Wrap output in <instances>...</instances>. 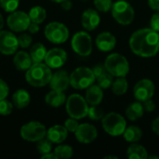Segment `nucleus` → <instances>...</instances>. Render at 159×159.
Listing matches in <instances>:
<instances>
[{"label": "nucleus", "instance_id": "1", "mask_svg": "<svg viewBox=\"0 0 159 159\" xmlns=\"http://www.w3.org/2000/svg\"><path fill=\"white\" fill-rule=\"evenodd\" d=\"M129 46L133 54L148 59L159 52V33L149 28H141L133 32L129 39Z\"/></svg>", "mask_w": 159, "mask_h": 159}, {"label": "nucleus", "instance_id": "2", "mask_svg": "<svg viewBox=\"0 0 159 159\" xmlns=\"http://www.w3.org/2000/svg\"><path fill=\"white\" fill-rule=\"evenodd\" d=\"M51 76V68L42 62L33 63L25 72V79L27 83L34 88H42L49 84Z\"/></svg>", "mask_w": 159, "mask_h": 159}, {"label": "nucleus", "instance_id": "3", "mask_svg": "<svg viewBox=\"0 0 159 159\" xmlns=\"http://www.w3.org/2000/svg\"><path fill=\"white\" fill-rule=\"evenodd\" d=\"M89 104L85 97L80 94H71L65 102V110L67 115L75 119L80 120L88 116Z\"/></svg>", "mask_w": 159, "mask_h": 159}, {"label": "nucleus", "instance_id": "4", "mask_svg": "<svg viewBox=\"0 0 159 159\" xmlns=\"http://www.w3.org/2000/svg\"><path fill=\"white\" fill-rule=\"evenodd\" d=\"M103 63L107 72L115 77H126L129 73V62L120 53H111L105 58Z\"/></svg>", "mask_w": 159, "mask_h": 159}, {"label": "nucleus", "instance_id": "5", "mask_svg": "<svg viewBox=\"0 0 159 159\" xmlns=\"http://www.w3.org/2000/svg\"><path fill=\"white\" fill-rule=\"evenodd\" d=\"M102 127L108 135L112 137H119L123 135L127 128V121L119 113L110 112L105 114L102 119Z\"/></svg>", "mask_w": 159, "mask_h": 159}, {"label": "nucleus", "instance_id": "6", "mask_svg": "<svg viewBox=\"0 0 159 159\" xmlns=\"http://www.w3.org/2000/svg\"><path fill=\"white\" fill-rule=\"evenodd\" d=\"M95 81L96 77L92 69L87 66L77 67L70 74V86L75 89H87Z\"/></svg>", "mask_w": 159, "mask_h": 159}, {"label": "nucleus", "instance_id": "7", "mask_svg": "<svg viewBox=\"0 0 159 159\" xmlns=\"http://www.w3.org/2000/svg\"><path fill=\"white\" fill-rule=\"evenodd\" d=\"M114 20L120 25H129L135 18V10L133 7L126 0H117L114 2L112 9Z\"/></svg>", "mask_w": 159, "mask_h": 159}, {"label": "nucleus", "instance_id": "8", "mask_svg": "<svg viewBox=\"0 0 159 159\" xmlns=\"http://www.w3.org/2000/svg\"><path fill=\"white\" fill-rule=\"evenodd\" d=\"M71 47L77 55L89 57L93 50L92 37L88 31L76 32L71 39Z\"/></svg>", "mask_w": 159, "mask_h": 159}, {"label": "nucleus", "instance_id": "9", "mask_svg": "<svg viewBox=\"0 0 159 159\" xmlns=\"http://www.w3.org/2000/svg\"><path fill=\"white\" fill-rule=\"evenodd\" d=\"M44 34L49 42L60 45L68 40L70 33L64 23L60 21H52L45 27Z\"/></svg>", "mask_w": 159, "mask_h": 159}, {"label": "nucleus", "instance_id": "10", "mask_svg": "<svg viewBox=\"0 0 159 159\" xmlns=\"http://www.w3.org/2000/svg\"><path fill=\"white\" fill-rule=\"evenodd\" d=\"M46 127L38 121H30L24 124L20 130V137L27 142L37 143L47 136Z\"/></svg>", "mask_w": 159, "mask_h": 159}, {"label": "nucleus", "instance_id": "11", "mask_svg": "<svg viewBox=\"0 0 159 159\" xmlns=\"http://www.w3.org/2000/svg\"><path fill=\"white\" fill-rule=\"evenodd\" d=\"M31 20L29 15L21 10H15L11 12L7 19V24L8 28L12 32L16 33L25 32L28 29Z\"/></svg>", "mask_w": 159, "mask_h": 159}, {"label": "nucleus", "instance_id": "12", "mask_svg": "<svg viewBox=\"0 0 159 159\" xmlns=\"http://www.w3.org/2000/svg\"><path fill=\"white\" fill-rule=\"evenodd\" d=\"M155 83L149 78H143L139 80L133 88V96L136 101L143 102L146 100L152 99L155 95Z\"/></svg>", "mask_w": 159, "mask_h": 159}, {"label": "nucleus", "instance_id": "13", "mask_svg": "<svg viewBox=\"0 0 159 159\" xmlns=\"http://www.w3.org/2000/svg\"><path fill=\"white\" fill-rule=\"evenodd\" d=\"M19 48L18 36L10 31H0V53L12 55Z\"/></svg>", "mask_w": 159, "mask_h": 159}, {"label": "nucleus", "instance_id": "14", "mask_svg": "<svg viewBox=\"0 0 159 159\" xmlns=\"http://www.w3.org/2000/svg\"><path fill=\"white\" fill-rule=\"evenodd\" d=\"M75 139L83 144H89L93 143L98 137V130L95 126L89 123L79 124L75 132Z\"/></svg>", "mask_w": 159, "mask_h": 159}, {"label": "nucleus", "instance_id": "15", "mask_svg": "<svg viewBox=\"0 0 159 159\" xmlns=\"http://www.w3.org/2000/svg\"><path fill=\"white\" fill-rule=\"evenodd\" d=\"M67 61V52L61 48H54L48 50L45 63L51 69H59L62 67Z\"/></svg>", "mask_w": 159, "mask_h": 159}, {"label": "nucleus", "instance_id": "16", "mask_svg": "<svg viewBox=\"0 0 159 159\" xmlns=\"http://www.w3.org/2000/svg\"><path fill=\"white\" fill-rule=\"evenodd\" d=\"M101 23L100 12L94 8L86 9L81 15V24L83 28L88 31H94Z\"/></svg>", "mask_w": 159, "mask_h": 159}, {"label": "nucleus", "instance_id": "17", "mask_svg": "<svg viewBox=\"0 0 159 159\" xmlns=\"http://www.w3.org/2000/svg\"><path fill=\"white\" fill-rule=\"evenodd\" d=\"M70 86V75L65 70H58L52 74L49 81V87L51 89L65 91Z\"/></svg>", "mask_w": 159, "mask_h": 159}, {"label": "nucleus", "instance_id": "18", "mask_svg": "<svg viewBox=\"0 0 159 159\" xmlns=\"http://www.w3.org/2000/svg\"><path fill=\"white\" fill-rule=\"evenodd\" d=\"M95 45L99 50L102 52H109L116 48V37L111 32H102L97 35Z\"/></svg>", "mask_w": 159, "mask_h": 159}, {"label": "nucleus", "instance_id": "19", "mask_svg": "<svg viewBox=\"0 0 159 159\" xmlns=\"http://www.w3.org/2000/svg\"><path fill=\"white\" fill-rule=\"evenodd\" d=\"M68 136V130L64 126L61 125H54L50 127L47 130V138L52 143L56 144L62 143Z\"/></svg>", "mask_w": 159, "mask_h": 159}, {"label": "nucleus", "instance_id": "20", "mask_svg": "<svg viewBox=\"0 0 159 159\" xmlns=\"http://www.w3.org/2000/svg\"><path fill=\"white\" fill-rule=\"evenodd\" d=\"M103 96V89L98 84H93L86 89L85 99L89 105H100Z\"/></svg>", "mask_w": 159, "mask_h": 159}, {"label": "nucleus", "instance_id": "21", "mask_svg": "<svg viewBox=\"0 0 159 159\" xmlns=\"http://www.w3.org/2000/svg\"><path fill=\"white\" fill-rule=\"evenodd\" d=\"M13 64L18 71L26 72L33 64L30 53L23 50L18 51L13 58Z\"/></svg>", "mask_w": 159, "mask_h": 159}, {"label": "nucleus", "instance_id": "22", "mask_svg": "<svg viewBox=\"0 0 159 159\" xmlns=\"http://www.w3.org/2000/svg\"><path fill=\"white\" fill-rule=\"evenodd\" d=\"M66 96L63 91L51 89L45 96V102L48 105L53 108H59L66 102Z\"/></svg>", "mask_w": 159, "mask_h": 159}, {"label": "nucleus", "instance_id": "23", "mask_svg": "<svg viewBox=\"0 0 159 159\" xmlns=\"http://www.w3.org/2000/svg\"><path fill=\"white\" fill-rule=\"evenodd\" d=\"M31 102V96L25 89H18L12 95V103L18 109H23L29 105Z\"/></svg>", "mask_w": 159, "mask_h": 159}, {"label": "nucleus", "instance_id": "24", "mask_svg": "<svg viewBox=\"0 0 159 159\" xmlns=\"http://www.w3.org/2000/svg\"><path fill=\"white\" fill-rule=\"evenodd\" d=\"M127 157L129 159H147L148 152L144 146L138 143H132L127 148Z\"/></svg>", "mask_w": 159, "mask_h": 159}, {"label": "nucleus", "instance_id": "25", "mask_svg": "<svg viewBox=\"0 0 159 159\" xmlns=\"http://www.w3.org/2000/svg\"><path fill=\"white\" fill-rule=\"evenodd\" d=\"M126 116L130 121H136L143 116L144 114V108L143 105V102L136 101L132 103H130L127 109H126Z\"/></svg>", "mask_w": 159, "mask_h": 159}, {"label": "nucleus", "instance_id": "26", "mask_svg": "<svg viewBox=\"0 0 159 159\" xmlns=\"http://www.w3.org/2000/svg\"><path fill=\"white\" fill-rule=\"evenodd\" d=\"M122 136L125 139V141L129 143H138L141 141L143 137V130L140 127L135 126V125H130L129 127L127 126Z\"/></svg>", "mask_w": 159, "mask_h": 159}, {"label": "nucleus", "instance_id": "27", "mask_svg": "<svg viewBox=\"0 0 159 159\" xmlns=\"http://www.w3.org/2000/svg\"><path fill=\"white\" fill-rule=\"evenodd\" d=\"M47 48L45 47L44 44L37 42L35 44H34L31 48H30V56L32 58L33 63H36V62H42L43 61H45L46 55H47Z\"/></svg>", "mask_w": 159, "mask_h": 159}, {"label": "nucleus", "instance_id": "28", "mask_svg": "<svg viewBox=\"0 0 159 159\" xmlns=\"http://www.w3.org/2000/svg\"><path fill=\"white\" fill-rule=\"evenodd\" d=\"M112 92L116 96H122L127 93L129 89V82L126 77H116L111 87Z\"/></svg>", "mask_w": 159, "mask_h": 159}, {"label": "nucleus", "instance_id": "29", "mask_svg": "<svg viewBox=\"0 0 159 159\" xmlns=\"http://www.w3.org/2000/svg\"><path fill=\"white\" fill-rule=\"evenodd\" d=\"M28 15H29V18H30L32 22H35V23L40 24L46 20L47 11L41 6H34L29 10Z\"/></svg>", "mask_w": 159, "mask_h": 159}, {"label": "nucleus", "instance_id": "30", "mask_svg": "<svg viewBox=\"0 0 159 159\" xmlns=\"http://www.w3.org/2000/svg\"><path fill=\"white\" fill-rule=\"evenodd\" d=\"M54 154L56 155L57 158L68 159L71 158L74 155V149L72 146L67 144H61L58 145L54 149Z\"/></svg>", "mask_w": 159, "mask_h": 159}, {"label": "nucleus", "instance_id": "31", "mask_svg": "<svg viewBox=\"0 0 159 159\" xmlns=\"http://www.w3.org/2000/svg\"><path fill=\"white\" fill-rule=\"evenodd\" d=\"M114 77H115L114 75H112L110 73L106 72L105 74H103L101 76L97 77L96 78V81H97V84L102 89H111L112 84H113V82L115 80Z\"/></svg>", "mask_w": 159, "mask_h": 159}, {"label": "nucleus", "instance_id": "32", "mask_svg": "<svg viewBox=\"0 0 159 159\" xmlns=\"http://www.w3.org/2000/svg\"><path fill=\"white\" fill-rule=\"evenodd\" d=\"M104 115V111L99 105H89L88 113V116L89 119L93 121H99L103 118Z\"/></svg>", "mask_w": 159, "mask_h": 159}, {"label": "nucleus", "instance_id": "33", "mask_svg": "<svg viewBox=\"0 0 159 159\" xmlns=\"http://www.w3.org/2000/svg\"><path fill=\"white\" fill-rule=\"evenodd\" d=\"M93 3H94L95 9L102 13H107L111 11L114 4L113 0H94Z\"/></svg>", "mask_w": 159, "mask_h": 159}, {"label": "nucleus", "instance_id": "34", "mask_svg": "<svg viewBox=\"0 0 159 159\" xmlns=\"http://www.w3.org/2000/svg\"><path fill=\"white\" fill-rule=\"evenodd\" d=\"M36 149L38 151V153L43 156V155H46L48 153H50L51 150H52V143L47 138V139H42L40 141L37 142V144H36Z\"/></svg>", "mask_w": 159, "mask_h": 159}, {"label": "nucleus", "instance_id": "35", "mask_svg": "<svg viewBox=\"0 0 159 159\" xmlns=\"http://www.w3.org/2000/svg\"><path fill=\"white\" fill-rule=\"evenodd\" d=\"M20 0H0V7L8 13H11L19 7Z\"/></svg>", "mask_w": 159, "mask_h": 159}, {"label": "nucleus", "instance_id": "36", "mask_svg": "<svg viewBox=\"0 0 159 159\" xmlns=\"http://www.w3.org/2000/svg\"><path fill=\"white\" fill-rule=\"evenodd\" d=\"M18 41H19V47H20L21 48H28L32 44L33 38L31 34L27 33H21L18 36Z\"/></svg>", "mask_w": 159, "mask_h": 159}, {"label": "nucleus", "instance_id": "37", "mask_svg": "<svg viewBox=\"0 0 159 159\" xmlns=\"http://www.w3.org/2000/svg\"><path fill=\"white\" fill-rule=\"evenodd\" d=\"M13 103L10 102L9 101L4 99L0 101V115L3 116H9L12 113L13 110Z\"/></svg>", "mask_w": 159, "mask_h": 159}, {"label": "nucleus", "instance_id": "38", "mask_svg": "<svg viewBox=\"0 0 159 159\" xmlns=\"http://www.w3.org/2000/svg\"><path fill=\"white\" fill-rule=\"evenodd\" d=\"M79 126V123H78V120L77 119H75V118H68L65 120L64 122V127L66 128V129L68 130V132H72V133H75V130L77 129Z\"/></svg>", "mask_w": 159, "mask_h": 159}, {"label": "nucleus", "instance_id": "39", "mask_svg": "<svg viewBox=\"0 0 159 159\" xmlns=\"http://www.w3.org/2000/svg\"><path fill=\"white\" fill-rule=\"evenodd\" d=\"M150 27L159 33V10H156L150 19Z\"/></svg>", "mask_w": 159, "mask_h": 159}, {"label": "nucleus", "instance_id": "40", "mask_svg": "<svg viewBox=\"0 0 159 159\" xmlns=\"http://www.w3.org/2000/svg\"><path fill=\"white\" fill-rule=\"evenodd\" d=\"M8 92H9L8 85L7 84L6 81H4L2 78H0V101L7 99Z\"/></svg>", "mask_w": 159, "mask_h": 159}, {"label": "nucleus", "instance_id": "41", "mask_svg": "<svg viewBox=\"0 0 159 159\" xmlns=\"http://www.w3.org/2000/svg\"><path fill=\"white\" fill-rule=\"evenodd\" d=\"M92 71H93V73H94L96 78L99 77V76H101L102 75H103V74H105V73L107 72V70H106V68H105V66H104V63H102H102L96 64V65L92 68Z\"/></svg>", "mask_w": 159, "mask_h": 159}, {"label": "nucleus", "instance_id": "42", "mask_svg": "<svg viewBox=\"0 0 159 159\" xmlns=\"http://www.w3.org/2000/svg\"><path fill=\"white\" fill-rule=\"evenodd\" d=\"M143 108H144V111L148 112V113H151V112H154L155 109H156V103L155 102L152 100V99H149V100H146L143 102Z\"/></svg>", "mask_w": 159, "mask_h": 159}, {"label": "nucleus", "instance_id": "43", "mask_svg": "<svg viewBox=\"0 0 159 159\" xmlns=\"http://www.w3.org/2000/svg\"><path fill=\"white\" fill-rule=\"evenodd\" d=\"M40 30V27H39V24L38 23H35V22H32L30 23L27 31L31 34H37Z\"/></svg>", "mask_w": 159, "mask_h": 159}, {"label": "nucleus", "instance_id": "44", "mask_svg": "<svg viewBox=\"0 0 159 159\" xmlns=\"http://www.w3.org/2000/svg\"><path fill=\"white\" fill-rule=\"evenodd\" d=\"M151 128H152V130L159 136V116L156 117L153 122H152V125H151Z\"/></svg>", "mask_w": 159, "mask_h": 159}, {"label": "nucleus", "instance_id": "45", "mask_svg": "<svg viewBox=\"0 0 159 159\" xmlns=\"http://www.w3.org/2000/svg\"><path fill=\"white\" fill-rule=\"evenodd\" d=\"M61 7L63 10L69 11V10H71V8L73 7V3L71 0H64L61 3Z\"/></svg>", "mask_w": 159, "mask_h": 159}, {"label": "nucleus", "instance_id": "46", "mask_svg": "<svg viewBox=\"0 0 159 159\" xmlns=\"http://www.w3.org/2000/svg\"><path fill=\"white\" fill-rule=\"evenodd\" d=\"M148 6L153 10H159V0H147Z\"/></svg>", "mask_w": 159, "mask_h": 159}, {"label": "nucleus", "instance_id": "47", "mask_svg": "<svg viewBox=\"0 0 159 159\" xmlns=\"http://www.w3.org/2000/svg\"><path fill=\"white\" fill-rule=\"evenodd\" d=\"M41 158L42 159H58L57 158V157H56V155L54 154V152L53 153H48V154H46V155H43V156H41Z\"/></svg>", "mask_w": 159, "mask_h": 159}, {"label": "nucleus", "instance_id": "48", "mask_svg": "<svg viewBox=\"0 0 159 159\" xmlns=\"http://www.w3.org/2000/svg\"><path fill=\"white\" fill-rule=\"evenodd\" d=\"M3 27H4V18H3L2 14L0 13V31L2 30Z\"/></svg>", "mask_w": 159, "mask_h": 159}, {"label": "nucleus", "instance_id": "49", "mask_svg": "<svg viewBox=\"0 0 159 159\" xmlns=\"http://www.w3.org/2000/svg\"><path fill=\"white\" fill-rule=\"evenodd\" d=\"M109 158L117 159L118 157H116V156H106V157H104V159H109Z\"/></svg>", "mask_w": 159, "mask_h": 159}, {"label": "nucleus", "instance_id": "50", "mask_svg": "<svg viewBox=\"0 0 159 159\" xmlns=\"http://www.w3.org/2000/svg\"><path fill=\"white\" fill-rule=\"evenodd\" d=\"M148 158L149 159H152V158L159 159V157L158 156H148Z\"/></svg>", "mask_w": 159, "mask_h": 159}, {"label": "nucleus", "instance_id": "51", "mask_svg": "<svg viewBox=\"0 0 159 159\" xmlns=\"http://www.w3.org/2000/svg\"><path fill=\"white\" fill-rule=\"evenodd\" d=\"M50 1H52V2H54V3H61L62 1H64V0H50Z\"/></svg>", "mask_w": 159, "mask_h": 159}, {"label": "nucleus", "instance_id": "52", "mask_svg": "<svg viewBox=\"0 0 159 159\" xmlns=\"http://www.w3.org/2000/svg\"><path fill=\"white\" fill-rule=\"evenodd\" d=\"M82 1H87V0H82Z\"/></svg>", "mask_w": 159, "mask_h": 159}]
</instances>
